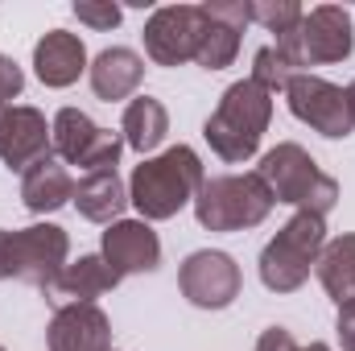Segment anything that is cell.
<instances>
[{
	"label": "cell",
	"mask_w": 355,
	"mask_h": 351,
	"mask_svg": "<svg viewBox=\"0 0 355 351\" xmlns=\"http://www.w3.org/2000/svg\"><path fill=\"white\" fill-rule=\"evenodd\" d=\"M314 268H318V281L331 293V302H339V306L355 302V236L327 240V248H322Z\"/></svg>",
	"instance_id": "21"
},
{
	"label": "cell",
	"mask_w": 355,
	"mask_h": 351,
	"mask_svg": "<svg viewBox=\"0 0 355 351\" xmlns=\"http://www.w3.org/2000/svg\"><path fill=\"white\" fill-rule=\"evenodd\" d=\"M33 71H37V79L46 87H71L87 71V46L79 42V33L50 29L33 46Z\"/></svg>",
	"instance_id": "15"
},
{
	"label": "cell",
	"mask_w": 355,
	"mask_h": 351,
	"mask_svg": "<svg viewBox=\"0 0 355 351\" xmlns=\"http://www.w3.org/2000/svg\"><path fill=\"white\" fill-rule=\"evenodd\" d=\"M327 248V219L322 215H310V211H297L261 252V281L272 293H293L306 285L310 268L318 264Z\"/></svg>",
	"instance_id": "5"
},
{
	"label": "cell",
	"mask_w": 355,
	"mask_h": 351,
	"mask_svg": "<svg viewBox=\"0 0 355 351\" xmlns=\"http://www.w3.org/2000/svg\"><path fill=\"white\" fill-rule=\"evenodd\" d=\"M285 99H289V112H293L302 124H310L314 132H322V137H331V141L347 137L355 128L343 87H335V83H327V79H318V75H293L289 87H285Z\"/></svg>",
	"instance_id": "11"
},
{
	"label": "cell",
	"mask_w": 355,
	"mask_h": 351,
	"mask_svg": "<svg viewBox=\"0 0 355 351\" xmlns=\"http://www.w3.org/2000/svg\"><path fill=\"white\" fill-rule=\"evenodd\" d=\"M343 95H347V112H352V124H355V79L343 87Z\"/></svg>",
	"instance_id": "30"
},
{
	"label": "cell",
	"mask_w": 355,
	"mask_h": 351,
	"mask_svg": "<svg viewBox=\"0 0 355 351\" xmlns=\"http://www.w3.org/2000/svg\"><path fill=\"white\" fill-rule=\"evenodd\" d=\"M21 87H25V71L8 54H0V108H8V99H17Z\"/></svg>",
	"instance_id": "28"
},
{
	"label": "cell",
	"mask_w": 355,
	"mask_h": 351,
	"mask_svg": "<svg viewBox=\"0 0 355 351\" xmlns=\"http://www.w3.org/2000/svg\"><path fill=\"white\" fill-rule=\"evenodd\" d=\"M50 351H112V323L95 302L58 306L50 318Z\"/></svg>",
	"instance_id": "13"
},
{
	"label": "cell",
	"mask_w": 355,
	"mask_h": 351,
	"mask_svg": "<svg viewBox=\"0 0 355 351\" xmlns=\"http://www.w3.org/2000/svg\"><path fill=\"white\" fill-rule=\"evenodd\" d=\"M268 120H272V95L265 87H257L252 79H240L223 91L215 116L202 124L207 145L223 157V162H248L261 149Z\"/></svg>",
	"instance_id": "2"
},
{
	"label": "cell",
	"mask_w": 355,
	"mask_h": 351,
	"mask_svg": "<svg viewBox=\"0 0 355 351\" xmlns=\"http://www.w3.org/2000/svg\"><path fill=\"white\" fill-rule=\"evenodd\" d=\"M116 285H120V273L103 257H79L75 264H67L58 273V281L46 293H50L54 306H71V302H95V298H103Z\"/></svg>",
	"instance_id": "17"
},
{
	"label": "cell",
	"mask_w": 355,
	"mask_h": 351,
	"mask_svg": "<svg viewBox=\"0 0 355 351\" xmlns=\"http://www.w3.org/2000/svg\"><path fill=\"white\" fill-rule=\"evenodd\" d=\"M202 12L219 25H232L236 33H244V25L252 21V0H207Z\"/></svg>",
	"instance_id": "25"
},
{
	"label": "cell",
	"mask_w": 355,
	"mask_h": 351,
	"mask_svg": "<svg viewBox=\"0 0 355 351\" xmlns=\"http://www.w3.org/2000/svg\"><path fill=\"white\" fill-rule=\"evenodd\" d=\"M67 252H71V240L58 223H33L21 232L0 228V281L17 277L25 285L50 289L67 268Z\"/></svg>",
	"instance_id": "6"
},
{
	"label": "cell",
	"mask_w": 355,
	"mask_h": 351,
	"mask_svg": "<svg viewBox=\"0 0 355 351\" xmlns=\"http://www.w3.org/2000/svg\"><path fill=\"white\" fill-rule=\"evenodd\" d=\"M21 198L33 215H46V211H58L75 198V178L67 174V166H58L54 157L37 162L29 174L21 178Z\"/></svg>",
	"instance_id": "19"
},
{
	"label": "cell",
	"mask_w": 355,
	"mask_h": 351,
	"mask_svg": "<svg viewBox=\"0 0 355 351\" xmlns=\"http://www.w3.org/2000/svg\"><path fill=\"white\" fill-rule=\"evenodd\" d=\"M75 207L79 215L91 223H120L124 207H128V186L120 182L116 170H103V174H87L75 186Z\"/></svg>",
	"instance_id": "18"
},
{
	"label": "cell",
	"mask_w": 355,
	"mask_h": 351,
	"mask_svg": "<svg viewBox=\"0 0 355 351\" xmlns=\"http://www.w3.org/2000/svg\"><path fill=\"white\" fill-rule=\"evenodd\" d=\"M207 12L202 4H166L145 21V54L157 67H182L194 62L207 37Z\"/></svg>",
	"instance_id": "9"
},
{
	"label": "cell",
	"mask_w": 355,
	"mask_h": 351,
	"mask_svg": "<svg viewBox=\"0 0 355 351\" xmlns=\"http://www.w3.org/2000/svg\"><path fill=\"white\" fill-rule=\"evenodd\" d=\"M120 132H124V145L137 149L141 157L153 153V149L166 141V132H170V112H166V103L153 99V95H137V99L124 108Z\"/></svg>",
	"instance_id": "20"
},
{
	"label": "cell",
	"mask_w": 355,
	"mask_h": 351,
	"mask_svg": "<svg viewBox=\"0 0 355 351\" xmlns=\"http://www.w3.org/2000/svg\"><path fill=\"white\" fill-rule=\"evenodd\" d=\"M91 75V91L103 99V103H116V99H128L132 91L141 87L145 79V58L128 46H112V50H99L95 62L87 67Z\"/></svg>",
	"instance_id": "16"
},
{
	"label": "cell",
	"mask_w": 355,
	"mask_h": 351,
	"mask_svg": "<svg viewBox=\"0 0 355 351\" xmlns=\"http://www.w3.org/2000/svg\"><path fill=\"white\" fill-rule=\"evenodd\" d=\"M54 153V132L37 108H0V162L17 174H29Z\"/></svg>",
	"instance_id": "12"
},
{
	"label": "cell",
	"mask_w": 355,
	"mask_h": 351,
	"mask_svg": "<svg viewBox=\"0 0 355 351\" xmlns=\"http://www.w3.org/2000/svg\"><path fill=\"white\" fill-rule=\"evenodd\" d=\"M202 162L190 145H174L162 157L141 162L128 178V203L141 211V219H174L186 203L202 190Z\"/></svg>",
	"instance_id": "1"
},
{
	"label": "cell",
	"mask_w": 355,
	"mask_h": 351,
	"mask_svg": "<svg viewBox=\"0 0 355 351\" xmlns=\"http://www.w3.org/2000/svg\"><path fill=\"white\" fill-rule=\"evenodd\" d=\"M302 17H306V8L297 0H252V21L265 25L268 33H277V37L289 33Z\"/></svg>",
	"instance_id": "23"
},
{
	"label": "cell",
	"mask_w": 355,
	"mask_h": 351,
	"mask_svg": "<svg viewBox=\"0 0 355 351\" xmlns=\"http://www.w3.org/2000/svg\"><path fill=\"white\" fill-rule=\"evenodd\" d=\"M54 132V153L71 166H83L87 174H103V170H116L120 162V149H124V137L112 132V128H99L87 112L79 108H62L50 124Z\"/></svg>",
	"instance_id": "8"
},
{
	"label": "cell",
	"mask_w": 355,
	"mask_h": 351,
	"mask_svg": "<svg viewBox=\"0 0 355 351\" xmlns=\"http://www.w3.org/2000/svg\"><path fill=\"white\" fill-rule=\"evenodd\" d=\"M272 203L277 198L261 174H219L202 182L194 198V215L207 232H244L265 223Z\"/></svg>",
	"instance_id": "4"
},
{
	"label": "cell",
	"mask_w": 355,
	"mask_h": 351,
	"mask_svg": "<svg viewBox=\"0 0 355 351\" xmlns=\"http://www.w3.org/2000/svg\"><path fill=\"white\" fill-rule=\"evenodd\" d=\"M289 79H293V67L277 54V46L257 50V58H252V83L257 87H265L268 95H277V91L289 87Z\"/></svg>",
	"instance_id": "24"
},
{
	"label": "cell",
	"mask_w": 355,
	"mask_h": 351,
	"mask_svg": "<svg viewBox=\"0 0 355 351\" xmlns=\"http://www.w3.org/2000/svg\"><path fill=\"white\" fill-rule=\"evenodd\" d=\"M257 174L265 178V186L272 190L277 203H289V207H297V211L327 215V211L339 203V182L331 174H322L318 162H314L302 145H293V141L268 149L265 157H261V170H257Z\"/></svg>",
	"instance_id": "3"
},
{
	"label": "cell",
	"mask_w": 355,
	"mask_h": 351,
	"mask_svg": "<svg viewBox=\"0 0 355 351\" xmlns=\"http://www.w3.org/2000/svg\"><path fill=\"white\" fill-rule=\"evenodd\" d=\"M103 261L120 277L128 273H153L162 264V240L145 219H120L103 232Z\"/></svg>",
	"instance_id": "14"
},
{
	"label": "cell",
	"mask_w": 355,
	"mask_h": 351,
	"mask_svg": "<svg viewBox=\"0 0 355 351\" xmlns=\"http://www.w3.org/2000/svg\"><path fill=\"white\" fill-rule=\"evenodd\" d=\"M355 50L352 17L339 4H318L310 8L289 33L277 37V54L297 71V67H327V62H343Z\"/></svg>",
	"instance_id": "7"
},
{
	"label": "cell",
	"mask_w": 355,
	"mask_h": 351,
	"mask_svg": "<svg viewBox=\"0 0 355 351\" xmlns=\"http://www.w3.org/2000/svg\"><path fill=\"white\" fill-rule=\"evenodd\" d=\"M257 351H331V348H327V343L297 348V343H293V335H289L285 327H268V331H261V339H257Z\"/></svg>",
	"instance_id": "27"
},
{
	"label": "cell",
	"mask_w": 355,
	"mask_h": 351,
	"mask_svg": "<svg viewBox=\"0 0 355 351\" xmlns=\"http://www.w3.org/2000/svg\"><path fill=\"white\" fill-rule=\"evenodd\" d=\"M0 351H4V348H0Z\"/></svg>",
	"instance_id": "31"
},
{
	"label": "cell",
	"mask_w": 355,
	"mask_h": 351,
	"mask_svg": "<svg viewBox=\"0 0 355 351\" xmlns=\"http://www.w3.org/2000/svg\"><path fill=\"white\" fill-rule=\"evenodd\" d=\"M211 21V17H207ZM236 54H240V33L232 29V25H219V21H211L207 25V37H202V50H198V67L202 71H223V67H232L236 62Z\"/></svg>",
	"instance_id": "22"
},
{
	"label": "cell",
	"mask_w": 355,
	"mask_h": 351,
	"mask_svg": "<svg viewBox=\"0 0 355 351\" xmlns=\"http://www.w3.org/2000/svg\"><path fill=\"white\" fill-rule=\"evenodd\" d=\"M178 285H182V298L198 310H223L240 298V264L232 261L227 252H215V248H198L190 252L182 268H178Z\"/></svg>",
	"instance_id": "10"
},
{
	"label": "cell",
	"mask_w": 355,
	"mask_h": 351,
	"mask_svg": "<svg viewBox=\"0 0 355 351\" xmlns=\"http://www.w3.org/2000/svg\"><path fill=\"white\" fill-rule=\"evenodd\" d=\"M75 17H79L83 25H91V29H116L120 17H124V8L112 4V0H79V4H75Z\"/></svg>",
	"instance_id": "26"
},
{
	"label": "cell",
	"mask_w": 355,
	"mask_h": 351,
	"mask_svg": "<svg viewBox=\"0 0 355 351\" xmlns=\"http://www.w3.org/2000/svg\"><path fill=\"white\" fill-rule=\"evenodd\" d=\"M335 331H339V343H343V351H355V302L339 306V323H335Z\"/></svg>",
	"instance_id": "29"
}]
</instances>
